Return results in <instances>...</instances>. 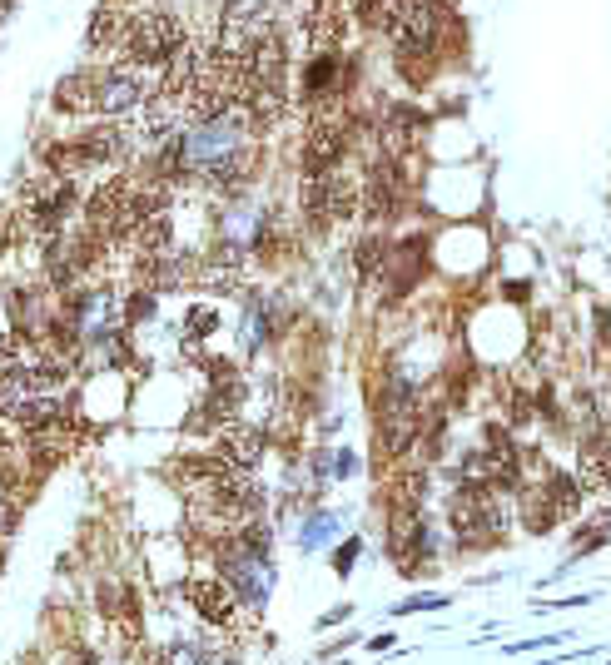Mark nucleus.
<instances>
[{
    "instance_id": "nucleus-1",
    "label": "nucleus",
    "mask_w": 611,
    "mask_h": 665,
    "mask_svg": "<svg viewBox=\"0 0 611 665\" xmlns=\"http://www.w3.org/2000/svg\"><path fill=\"white\" fill-rule=\"evenodd\" d=\"M184 596H189L194 611H199L204 621H214V626H224V621L234 616V591H229L224 581H209V576H204V581H189Z\"/></svg>"
},
{
    "instance_id": "nucleus-2",
    "label": "nucleus",
    "mask_w": 611,
    "mask_h": 665,
    "mask_svg": "<svg viewBox=\"0 0 611 665\" xmlns=\"http://www.w3.org/2000/svg\"><path fill=\"white\" fill-rule=\"evenodd\" d=\"M259 452H264V437H259L254 427H239V422L224 427V437H219V457H224L229 467H244V472H249V467L259 462Z\"/></svg>"
},
{
    "instance_id": "nucleus-3",
    "label": "nucleus",
    "mask_w": 611,
    "mask_h": 665,
    "mask_svg": "<svg viewBox=\"0 0 611 665\" xmlns=\"http://www.w3.org/2000/svg\"><path fill=\"white\" fill-rule=\"evenodd\" d=\"M542 502H547V512L562 522V517H572V512L582 507V487H577L572 477H557V472H552V477L542 482Z\"/></svg>"
},
{
    "instance_id": "nucleus-4",
    "label": "nucleus",
    "mask_w": 611,
    "mask_h": 665,
    "mask_svg": "<svg viewBox=\"0 0 611 665\" xmlns=\"http://www.w3.org/2000/svg\"><path fill=\"white\" fill-rule=\"evenodd\" d=\"M607 482H611V432H602L582 452V487H607Z\"/></svg>"
}]
</instances>
